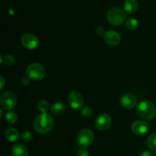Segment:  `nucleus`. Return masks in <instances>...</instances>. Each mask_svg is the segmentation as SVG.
I'll return each mask as SVG.
<instances>
[{"label":"nucleus","instance_id":"obj_1","mask_svg":"<svg viewBox=\"0 0 156 156\" xmlns=\"http://www.w3.org/2000/svg\"><path fill=\"white\" fill-rule=\"evenodd\" d=\"M54 120L49 114H41L34 120V127L36 132L40 134H46L50 132L53 127Z\"/></svg>","mask_w":156,"mask_h":156},{"label":"nucleus","instance_id":"obj_2","mask_svg":"<svg viewBox=\"0 0 156 156\" xmlns=\"http://www.w3.org/2000/svg\"><path fill=\"white\" fill-rule=\"evenodd\" d=\"M136 112L140 117L146 120H151L155 117L156 108L149 101H143L138 105Z\"/></svg>","mask_w":156,"mask_h":156},{"label":"nucleus","instance_id":"obj_3","mask_svg":"<svg viewBox=\"0 0 156 156\" xmlns=\"http://www.w3.org/2000/svg\"><path fill=\"white\" fill-rule=\"evenodd\" d=\"M108 21L114 26H120L126 22V14L120 8L114 7L110 9L107 15Z\"/></svg>","mask_w":156,"mask_h":156},{"label":"nucleus","instance_id":"obj_4","mask_svg":"<svg viewBox=\"0 0 156 156\" xmlns=\"http://www.w3.org/2000/svg\"><path fill=\"white\" fill-rule=\"evenodd\" d=\"M26 75L30 79L34 81H41L46 76V69L44 66L39 63H32L27 66Z\"/></svg>","mask_w":156,"mask_h":156},{"label":"nucleus","instance_id":"obj_5","mask_svg":"<svg viewBox=\"0 0 156 156\" xmlns=\"http://www.w3.org/2000/svg\"><path fill=\"white\" fill-rule=\"evenodd\" d=\"M94 133L89 129H83L77 136V143L80 147L87 148L94 142Z\"/></svg>","mask_w":156,"mask_h":156},{"label":"nucleus","instance_id":"obj_6","mask_svg":"<svg viewBox=\"0 0 156 156\" xmlns=\"http://www.w3.org/2000/svg\"><path fill=\"white\" fill-rule=\"evenodd\" d=\"M0 104L3 109L8 110V111L13 109L16 106L17 104L16 96L11 91H6L1 96Z\"/></svg>","mask_w":156,"mask_h":156},{"label":"nucleus","instance_id":"obj_7","mask_svg":"<svg viewBox=\"0 0 156 156\" xmlns=\"http://www.w3.org/2000/svg\"><path fill=\"white\" fill-rule=\"evenodd\" d=\"M68 102L74 110H81L84 108V98L81 93L77 91H73L69 94Z\"/></svg>","mask_w":156,"mask_h":156},{"label":"nucleus","instance_id":"obj_8","mask_svg":"<svg viewBox=\"0 0 156 156\" xmlns=\"http://www.w3.org/2000/svg\"><path fill=\"white\" fill-rule=\"evenodd\" d=\"M21 44L25 48L28 50H35L39 46V40L35 35L32 34H24L21 37Z\"/></svg>","mask_w":156,"mask_h":156},{"label":"nucleus","instance_id":"obj_9","mask_svg":"<svg viewBox=\"0 0 156 156\" xmlns=\"http://www.w3.org/2000/svg\"><path fill=\"white\" fill-rule=\"evenodd\" d=\"M133 133L136 136H143L148 132L149 129V123L144 120H136L131 126Z\"/></svg>","mask_w":156,"mask_h":156},{"label":"nucleus","instance_id":"obj_10","mask_svg":"<svg viewBox=\"0 0 156 156\" xmlns=\"http://www.w3.org/2000/svg\"><path fill=\"white\" fill-rule=\"evenodd\" d=\"M120 105L126 109H132L137 103V98L133 94L126 93L120 97Z\"/></svg>","mask_w":156,"mask_h":156},{"label":"nucleus","instance_id":"obj_11","mask_svg":"<svg viewBox=\"0 0 156 156\" xmlns=\"http://www.w3.org/2000/svg\"><path fill=\"white\" fill-rule=\"evenodd\" d=\"M111 118L108 114H102L96 119L95 126L99 130H106L111 126Z\"/></svg>","mask_w":156,"mask_h":156},{"label":"nucleus","instance_id":"obj_12","mask_svg":"<svg viewBox=\"0 0 156 156\" xmlns=\"http://www.w3.org/2000/svg\"><path fill=\"white\" fill-rule=\"evenodd\" d=\"M105 43L110 46H116L120 42V36L114 30H108L104 35Z\"/></svg>","mask_w":156,"mask_h":156},{"label":"nucleus","instance_id":"obj_13","mask_svg":"<svg viewBox=\"0 0 156 156\" xmlns=\"http://www.w3.org/2000/svg\"><path fill=\"white\" fill-rule=\"evenodd\" d=\"M139 3L137 0H125L123 8L128 14H133L138 9Z\"/></svg>","mask_w":156,"mask_h":156},{"label":"nucleus","instance_id":"obj_14","mask_svg":"<svg viewBox=\"0 0 156 156\" xmlns=\"http://www.w3.org/2000/svg\"><path fill=\"white\" fill-rule=\"evenodd\" d=\"M12 154L13 156H27L28 150L24 145L16 144L12 147Z\"/></svg>","mask_w":156,"mask_h":156},{"label":"nucleus","instance_id":"obj_15","mask_svg":"<svg viewBox=\"0 0 156 156\" xmlns=\"http://www.w3.org/2000/svg\"><path fill=\"white\" fill-rule=\"evenodd\" d=\"M5 136L9 142L14 143L19 138V133L15 128H9L5 132Z\"/></svg>","mask_w":156,"mask_h":156},{"label":"nucleus","instance_id":"obj_16","mask_svg":"<svg viewBox=\"0 0 156 156\" xmlns=\"http://www.w3.org/2000/svg\"><path fill=\"white\" fill-rule=\"evenodd\" d=\"M50 111L54 115H61L66 111V106L62 102H56L52 105Z\"/></svg>","mask_w":156,"mask_h":156},{"label":"nucleus","instance_id":"obj_17","mask_svg":"<svg viewBox=\"0 0 156 156\" xmlns=\"http://www.w3.org/2000/svg\"><path fill=\"white\" fill-rule=\"evenodd\" d=\"M126 26L130 30H136L139 27L138 20L134 18H129L126 20Z\"/></svg>","mask_w":156,"mask_h":156},{"label":"nucleus","instance_id":"obj_18","mask_svg":"<svg viewBox=\"0 0 156 156\" xmlns=\"http://www.w3.org/2000/svg\"><path fill=\"white\" fill-rule=\"evenodd\" d=\"M37 108L42 114H46L50 109V105L47 101L41 100L37 104Z\"/></svg>","mask_w":156,"mask_h":156},{"label":"nucleus","instance_id":"obj_19","mask_svg":"<svg viewBox=\"0 0 156 156\" xmlns=\"http://www.w3.org/2000/svg\"><path fill=\"white\" fill-rule=\"evenodd\" d=\"M147 145L151 150H156V133H153L147 140Z\"/></svg>","mask_w":156,"mask_h":156},{"label":"nucleus","instance_id":"obj_20","mask_svg":"<svg viewBox=\"0 0 156 156\" xmlns=\"http://www.w3.org/2000/svg\"><path fill=\"white\" fill-rule=\"evenodd\" d=\"M5 120L9 123L13 124V123H16L17 120H18V115L14 111H9L6 114Z\"/></svg>","mask_w":156,"mask_h":156},{"label":"nucleus","instance_id":"obj_21","mask_svg":"<svg viewBox=\"0 0 156 156\" xmlns=\"http://www.w3.org/2000/svg\"><path fill=\"white\" fill-rule=\"evenodd\" d=\"M15 61H16V59H15V56H12V55H6V56H5L2 59V62H4L6 65L9 66L12 65V64L15 63Z\"/></svg>","mask_w":156,"mask_h":156},{"label":"nucleus","instance_id":"obj_22","mask_svg":"<svg viewBox=\"0 0 156 156\" xmlns=\"http://www.w3.org/2000/svg\"><path fill=\"white\" fill-rule=\"evenodd\" d=\"M21 140L24 143H29L32 140V134L28 131H24L21 135Z\"/></svg>","mask_w":156,"mask_h":156},{"label":"nucleus","instance_id":"obj_23","mask_svg":"<svg viewBox=\"0 0 156 156\" xmlns=\"http://www.w3.org/2000/svg\"><path fill=\"white\" fill-rule=\"evenodd\" d=\"M82 114L83 115V117H91L93 114L92 110H91V108L88 106L84 107V108L82 109Z\"/></svg>","mask_w":156,"mask_h":156},{"label":"nucleus","instance_id":"obj_24","mask_svg":"<svg viewBox=\"0 0 156 156\" xmlns=\"http://www.w3.org/2000/svg\"><path fill=\"white\" fill-rule=\"evenodd\" d=\"M105 33H106V32H105V28H104L103 27H101V26H99V27H98L97 28H96V34H97L98 36L104 37Z\"/></svg>","mask_w":156,"mask_h":156},{"label":"nucleus","instance_id":"obj_25","mask_svg":"<svg viewBox=\"0 0 156 156\" xmlns=\"http://www.w3.org/2000/svg\"><path fill=\"white\" fill-rule=\"evenodd\" d=\"M77 156H90V155L88 152V151H86L84 149H81L78 151Z\"/></svg>","mask_w":156,"mask_h":156},{"label":"nucleus","instance_id":"obj_26","mask_svg":"<svg viewBox=\"0 0 156 156\" xmlns=\"http://www.w3.org/2000/svg\"><path fill=\"white\" fill-rule=\"evenodd\" d=\"M30 79H29L28 77H24L22 79V85H25V86H27V85H29V83H30Z\"/></svg>","mask_w":156,"mask_h":156},{"label":"nucleus","instance_id":"obj_27","mask_svg":"<svg viewBox=\"0 0 156 156\" xmlns=\"http://www.w3.org/2000/svg\"><path fill=\"white\" fill-rule=\"evenodd\" d=\"M140 156H152V154L150 151H143Z\"/></svg>","mask_w":156,"mask_h":156},{"label":"nucleus","instance_id":"obj_28","mask_svg":"<svg viewBox=\"0 0 156 156\" xmlns=\"http://www.w3.org/2000/svg\"><path fill=\"white\" fill-rule=\"evenodd\" d=\"M0 81H1V85H1V87H0V88H1V90H2L3 88H4V86H5V83L4 78H3L2 76H1V77H0Z\"/></svg>","mask_w":156,"mask_h":156},{"label":"nucleus","instance_id":"obj_29","mask_svg":"<svg viewBox=\"0 0 156 156\" xmlns=\"http://www.w3.org/2000/svg\"><path fill=\"white\" fill-rule=\"evenodd\" d=\"M2 109L3 108H2V109H0V117H2V114H3V112H2Z\"/></svg>","mask_w":156,"mask_h":156},{"label":"nucleus","instance_id":"obj_30","mask_svg":"<svg viewBox=\"0 0 156 156\" xmlns=\"http://www.w3.org/2000/svg\"><path fill=\"white\" fill-rule=\"evenodd\" d=\"M2 156H5V155H2Z\"/></svg>","mask_w":156,"mask_h":156}]
</instances>
